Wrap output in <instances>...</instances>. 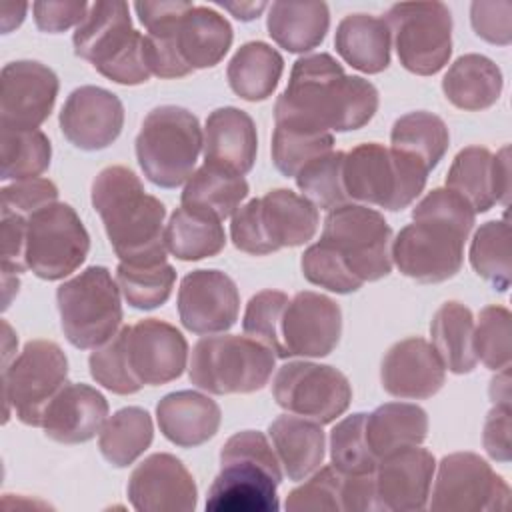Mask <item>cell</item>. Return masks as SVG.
<instances>
[{"label":"cell","mask_w":512,"mask_h":512,"mask_svg":"<svg viewBox=\"0 0 512 512\" xmlns=\"http://www.w3.org/2000/svg\"><path fill=\"white\" fill-rule=\"evenodd\" d=\"M378 110V90L362 76H348L330 54L294 62L288 86L274 104V122L312 132H348L366 126Z\"/></svg>","instance_id":"6da1fadb"},{"label":"cell","mask_w":512,"mask_h":512,"mask_svg":"<svg viewBox=\"0 0 512 512\" xmlns=\"http://www.w3.org/2000/svg\"><path fill=\"white\" fill-rule=\"evenodd\" d=\"M412 220L392 240L396 268L422 284L456 276L464 262V242L476 222L472 206L450 188H434L412 208Z\"/></svg>","instance_id":"7a4b0ae2"},{"label":"cell","mask_w":512,"mask_h":512,"mask_svg":"<svg viewBox=\"0 0 512 512\" xmlns=\"http://www.w3.org/2000/svg\"><path fill=\"white\" fill-rule=\"evenodd\" d=\"M92 206L102 218L106 236L128 264L166 262L164 204L148 194L126 166H106L92 182Z\"/></svg>","instance_id":"3957f363"},{"label":"cell","mask_w":512,"mask_h":512,"mask_svg":"<svg viewBox=\"0 0 512 512\" xmlns=\"http://www.w3.org/2000/svg\"><path fill=\"white\" fill-rule=\"evenodd\" d=\"M280 482V460L268 438L258 430L236 432L220 450V472L208 490L206 510L276 512Z\"/></svg>","instance_id":"277c9868"},{"label":"cell","mask_w":512,"mask_h":512,"mask_svg":"<svg viewBox=\"0 0 512 512\" xmlns=\"http://www.w3.org/2000/svg\"><path fill=\"white\" fill-rule=\"evenodd\" d=\"M74 54L88 60L104 78L136 86L152 72L146 58V36L132 28L126 2H94L72 36Z\"/></svg>","instance_id":"5b68a950"},{"label":"cell","mask_w":512,"mask_h":512,"mask_svg":"<svg viewBox=\"0 0 512 512\" xmlns=\"http://www.w3.org/2000/svg\"><path fill=\"white\" fill-rule=\"evenodd\" d=\"M428 168L414 156L378 142L344 152L342 180L348 200L384 210L408 208L424 190Z\"/></svg>","instance_id":"8992f818"},{"label":"cell","mask_w":512,"mask_h":512,"mask_svg":"<svg viewBox=\"0 0 512 512\" xmlns=\"http://www.w3.org/2000/svg\"><path fill=\"white\" fill-rule=\"evenodd\" d=\"M316 230L318 208L288 188H276L246 202L232 214L230 224L234 246L254 256L302 246L314 238Z\"/></svg>","instance_id":"52a82bcc"},{"label":"cell","mask_w":512,"mask_h":512,"mask_svg":"<svg viewBox=\"0 0 512 512\" xmlns=\"http://www.w3.org/2000/svg\"><path fill=\"white\" fill-rule=\"evenodd\" d=\"M202 144L198 118L182 106L164 104L146 114L136 136V158L152 184L176 188L192 176Z\"/></svg>","instance_id":"ba28073f"},{"label":"cell","mask_w":512,"mask_h":512,"mask_svg":"<svg viewBox=\"0 0 512 512\" xmlns=\"http://www.w3.org/2000/svg\"><path fill=\"white\" fill-rule=\"evenodd\" d=\"M274 362V352L250 336H206L192 348L188 378L210 394H250L268 384Z\"/></svg>","instance_id":"9c48e42d"},{"label":"cell","mask_w":512,"mask_h":512,"mask_svg":"<svg viewBox=\"0 0 512 512\" xmlns=\"http://www.w3.org/2000/svg\"><path fill=\"white\" fill-rule=\"evenodd\" d=\"M56 304L64 336L74 348L94 350L120 330V288L106 266H88L60 284Z\"/></svg>","instance_id":"30bf717a"},{"label":"cell","mask_w":512,"mask_h":512,"mask_svg":"<svg viewBox=\"0 0 512 512\" xmlns=\"http://www.w3.org/2000/svg\"><path fill=\"white\" fill-rule=\"evenodd\" d=\"M320 242L328 244L360 282H374L392 270V230L386 218L362 204L328 212Z\"/></svg>","instance_id":"8fae6325"},{"label":"cell","mask_w":512,"mask_h":512,"mask_svg":"<svg viewBox=\"0 0 512 512\" xmlns=\"http://www.w3.org/2000/svg\"><path fill=\"white\" fill-rule=\"evenodd\" d=\"M400 64L418 76L440 72L452 54V14L444 2L392 4L384 18Z\"/></svg>","instance_id":"7c38bea8"},{"label":"cell","mask_w":512,"mask_h":512,"mask_svg":"<svg viewBox=\"0 0 512 512\" xmlns=\"http://www.w3.org/2000/svg\"><path fill=\"white\" fill-rule=\"evenodd\" d=\"M68 360L52 340H30L22 352L2 368L6 414L10 410L26 426H40L50 400L66 384Z\"/></svg>","instance_id":"4fadbf2b"},{"label":"cell","mask_w":512,"mask_h":512,"mask_svg":"<svg viewBox=\"0 0 512 512\" xmlns=\"http://www.w3.org/2000/svg\"><path fill=\"white\" fill-rule=\"evenodd\" d=\"M90 236L70 204L54 202L26 218V266L42 280H60L80 268Z\"/></svg>","instance_id":"5bb4252c"},{"label":"cell","mask_w":512,"mask_h":512,"mask_svg":"<svg viewBox=\"0 0 512 512\" xmlns=\"http://www.w3.org/2000/svg\"><path fill=\"white\" fill-rule=\"evenodd\" d=\"M272 396L290 414L330 424L348 410L352 386L334 366L294 360L278 368L272 380Z\"/></svg>","instance_id":"9a60e30c"},{"label":"cell","mask_w":512,"mask_h":512,"mask_svg":"<svg viewBox=\"0 0 512 512\" xmlns=\"http://www.w3.org/2000/svg\"><path fill=\"white\" fill-rule=\"evenodd\" d=\"M510 488L492 466L474 452H454L440 460L430 510L480 512L506 510Z\"/></svg>","instance_id":"2e32d148"},{"label":"cell","mask_w":512,"mask_h":512,"mask_svg":"<svg viewBox=\"0 0 512 512\" xmlns=\"http://www.w3.org/2000/svg\"><path fill=\"white\" fill-rule=\"evenodd\" d=\"M0 126L36 130L52 112L58 96V76L36 60H16L0 76Z\"/></svg>","instance_id":"e0dca14e"},{"label":"cell","mask_w":512,"mask_h":512,"mask_svg":"<svg viewBox=\"0 0 512 512\" xmlns=\"http://www.w3.org/2000/svg\"><path fill=\"white\" fill-rule=\"evenodd\" d=\"M130 370L142 386H160L182 376L188 344L182 332L158 318L122 326Z\"/></svg>","instance_id":"ac0fdd59"},{"label":"cell","mask_w":512,"mask_h":512,"mask_svg":"<svg viewBox=\"0 0 512 512\" xmlns=\"http://www.w3.org/2000/svg\"><path fill=\"white\" fill-rule=\"evenodd\" d=\"M240 294L234 280L220 270H192L178 288V314L194 334H218L238 320Z\"/></svg>","instance_id":"d6986e66"},{"label":"cell","mask_w":512,"mask_h":512,"mask_svg":"<svg viewBox=\"0 0 512 512\" xmlns=\"http://www.w3.org/2000/svg\"><path fill=\"white\" fill-rule=\"evenodd\" d=\"M126 492L138 512H190L198 500L192 474L182 460L166 452L144 458L132 470Z\"/></svg>","instance_id":"ffe728a7"},{"label":"cell","mask_w":512,"mask_h":512,"mask_svg":"<svg viewBox=\"0 0 512 512\" xmlns=\"http://www.w3.org/2000/svg\"><path fill=\"white\" fill-rule=\"evenodd\" d=\"M342 334L340 306L318 292H298L282 316V342L286 356H328Z\"/></svg>","instance_id":"44dd1931"},{"label":"cell","mask_w":512,"mask_h":512,"mask_svg":"<svg viewBox=\"0 0 512 512\" xmlns=\"http://www.w3.org/2000/svg\"><path fill=\"white\" fill-rule=\"evenodd\" d=\"M64 138L80 150L108 148L122 132L124 106L116 94L100 86H80L70 92L60 110Z\"/></svg>","instance_id":"7402d4cb"},{"label":"cell","mask_w":512,"mask_h":512,"mask_svg":"<svg viewBox=\"0 0 512 512\" xmlns=\"http://www.w3.org/2000/svg\"><path fill=\"white\" fill-rule=\"evenodd\" d=\"M436 460L420 446L396 450L378 460L374 470L378 512H412L428 506Z\"/></svg>","instance_id":"603a6c76"},{"label":"cell","mask_w":512,"mask_h":512,"mask_svg":"<svg viewBox=\"0 0 512 512\" xmlns=\"http://www.w3.org/2000/svg\"><path fill=\"white\" fill-rule=\"evenodd\" d=\"M446 188L460 194L474 212H488L498 202L508 206L510 148L496 154L484 146L462 148L452 160Z\"/></svg>","instance_id":"cb8c5ba5"},{"label":"cell","mask_w":512,"mask_h":512,"mask_svg":"<svg viewBox=\"0 0 512 512\" xmlns=\"http://www.w3.org/2000/svg\"><path fill=\"white\" fill-rule=\"evenodd\" d=\"M284 506L288 512H378L374 472L344 474L336 466H324L294 488Z\"/></svg>","instance_id":"d4e9b609"},{"label":"cell","mask_w":512,"mask_h":512,"mask_svg":"<svg viewBox=\"0 0 512 512\" xmlns=\"http://www.w3.org/2000/svg\"><path fill=\"white\" fill-rule=\"evenodd\" d=\"M380 380L394 398L424 400L444 386L446 368L434 346L414 336L390 346L380 366Z\"/></svg>","instance_id":"484cf974"},{"label":"cell","mask_w":512,"mask_h":512,"mask_svg":"<svg viewBox=\"0 0 512 512\" xmlns=\"http://www.w3.org/2000/svg\"><path fill=\"white\" fill-rule=\"evenodd\" d=\"M108 416L106 398L88 384L66 382L44 410L40 428L60 444H80L94 438Z\"/></svg>","instance_id":"4316f807"},{"label":"cell","mask_w":512,"mask_h":512,"mask_svg":"<svg viewBox=\"0 0 512 512\" xmlns=\"http://www.w3.org/2000/svg\"><path fill=\"white\" fill-rule=\"evenodd\" d=\"M204 162L236 174L252 170L258 150L254 120L240 108L224 106L210 112L204 126Z\"/></svg>","instance_id":"83f0119b"},{"label":"cell","mask_w":512,"mask_h":512,"mask_svg":"<svg viewBox=\"0 0 512 512\" xmlns=\"http://www.w3.org/2000/svg\"><path fill=\"white\" fill-rule=\"evenodd\" d=\"M156 418L166 440L182 448H194L208 442L218 432L222 412L206 394L178 390L158 402Z\"/></svg>","instance_id":"f1b7e54d"},{"label":"cell","mask_w":512,"mask_h":512,"mask_svg":"<svg viewBox=\"0 0 512 512\" xmlns=\"http://www.w3.org/2000/svg\"><path fill=\"white\" fill-rule=\"evenodd\" d=\"M268 434L288 480H304L320 468L326 452L322 424L296 414H282L270 424Z\"/></svg>","instance_id":"f546056e"},{"label":"cell","mask_w":512,"mask_h":512,"mask_svg":"<svg viewBox=\"0 0 512 512\" xmlns=\"http://www.w3.org/2000/svg\"><path fill=\"white\" fill-rule=\"evenodd\" d=\"M232 38L230 22L208 6H190L176 26L178 52L192 72L216 66L230 50Z\"/></svg>","instance_id":"4dcf8cb0"},{"label":"cell","mask_w":512,"mask_h":512,"mask_svg":"<svg viewBox=\"0 0 512 512\" xmlns=\"http://www.w3.org/2000/svg\"><path fill=\"white\" fill-rule=\"evenodd\" d=\"M392 36L382 18L348 14L340 20L334 46L340 58L364 74H378L390 64Z\"/></svg>","instance_id":"1f68e13d"},{"label":"cell","mask_w":512,"mask_h":512,"mask_svg":"<svg viewBox=\"0 0 512 512\" xmlns=\"http://www.w3.org/2000/svg\"><path fill=\"white\" fill-rule=\"evenodd\" d=\"M500 68L482 54H464L454 60L442 78V90L450 104L460 110H484L502 94Z\"/></svg>","instance_id":"d6a6232c"},{"label":"cell","mask_w":512,"mask_h":512,"mask_svg":"<svg viewBox=\"0 0 512 512\" xmlns=\"http://www.w3.org/2000/svg\"><path fill=\"white\" fill-rule=\"evenodd\" d=\"M328 26L330 12L324 2H274L266 18L270 38L294 54H304L320 46Z\"/></svg>","instance_id":"836d02e7"},{"label":"cell","mask_w":512,"mask_h":512,"mask_svg":"<svg viewBox=\"0 0 512 512\" xmlns=\"http://www.w3.org/2000/svg\"><path fill=\"white\" fill-rule=\"evenodd\" d=\"M366 442L380 460L396 450L420 446L428 434L426 410L416 404L388 402L366 414Z\"/></svg>","instance_id":"e575fe53"},{"label":"cell","mask_w":512,"mask_h":512,"mask_svg":"<svg viewBox=\"0 0 512 512\" xmlns=\"http://www.w3.org/2000/svg\"><path fill=\"white\" fill-rule=\"evenodd\" d=\"M164 242L170 254L178 260H202L222 252L226 234L222 220L200 208L180 206L172 212L166 228Z\"/></svg>","instance_id":"d590c367"},{"label":"cell","mask_w":512,"mask_h":512,"mask_svg":"<svg viewBox=\"0 0 512 512\" xmlns=\"http://www.w3.org/2000/svg\"><path fill=\"white\" fill-rule=\"evenodd\" d=\"M284 70L280 52L266 42L254 40L242 44L228 62L226 76L234 94L248 102H260L272 96Z\"/></svg>","instance_id":"8d00e7d4"},{"label":"cell","mask_w":512,"mask_h":512,"mask_svg":"<svg viewBox=\"0 0 512 512\" xmlns=\"http://www.w3.org/2000/svg\"><path fill=\"white\" fill-rule=\"evenodd\" d=\"M432 346L446 370L468 374L476 368L474 316L468 306L456 300L444 302L430 322Z\"/></svg>","instance_id":"74e56055"},{"label":"cell","mask_w":512,"mask_h":512,"mask_svg":"<svg viewBox=\"0 0 512 512\" xmlns=\"http://www.w3.org/2000/svg\"><path fill=\"white\" fill-rule=\"evenodd\" d=\"M248 196V182L244 176L216 164L204 162L186 180L182 190V206L200 208L216 214L220 220L230 218Z\"/></svg>","instance_id":"f35d334b"},{"label":"cell","mask_w":512,"mask_h":512,"mask_svg":"<svg viewBox=\"0 0 512 512\" xmlns=\"http://www.w3.org/2000/svg\"><path fill=\"white\" fill-rule=\"evenodd\" d=\"M152 418L144 408L128 406L114 412L102 426L98 448L116 468L130 466L152 444Z\"/></svg>","instance_id":"ab89813d"},{"label":"cell","mask_w":512,"mask_h":512,"mask_svg":"<svg viewBox=\"0 0 512 512\" xmlns=\"http://www.w3.org/2000/svg\"><path fill=\"white\" fill-rule=\"evenodd\" d=\"M392 148L420 160L428 170L444 158L450 142L444 120L432 112L416 110L400 116L390 132Z\"/></svg>","instance_id":"60d3db41"},{"label":"cell","mask_w":512,"mask_h":512,"mask_svg":"<svg viewBox=\"0 0 512 512\" xmlns=\"http://www.w3.org/2000/svg\"><path fill=\"white\" fill-rule=\"evenodd\" d=\"M52 158V146L42 130L2 128L0 134V180L38 178Z\"/></svg>","instance_id":"b9f144b4"},{"label":"cell","mask_w":512,"mask_h":512,"mask_svg":"<svg viewBox=\"0 0 512 512\" xmlns=\"http://www.w3.org/2000/svg\"><path fill=\"white\" fill-rule=\"evenodd\" d=\"M116 282L124 300L136 310H154L162 306L174 288L176 270L168 262L128 264L116 268Z\"/></svg>","instance_id":"7bdbcfd3"},{"label":"cell","mask_w":512,"mask_h":512,"mask_svg":"<svg viewBox=\"0 0 512 512\" xmlns=\"http://www.w3.org/2000/svg\"><path fill=\"white\" fill-rule=\"evenodd\" d=\"M470 264L498 292L510 288V228L506 220H490L476 230L470 244Z\"/></svg>","instance_id":"ee69618b"},{"label":"cell","mask_w":512,"mask_h":512,"mask_svg":"<svg viewBox=\"0 0 512 512\" xmlns=\"http://www.w3.org/2000/svg\"><path fill=\"white\" fill-rule=\"evenodd\" d=\"M330 132H312L298 126L276 124L272 134V162L284 176H296L308 162L332 152Z\"/></svg>","instance_id":"f6af8a7d"},{"label":"cell","mask_w":512,"mask_h":512,"mask_svg":"<svg viewBox=\"0 0 512 512\" xmlns=\"http://www.w3.org/2000/svg\"><path fill=\"white\" fill-rule=\"evenodd\" d=\"M344 152H328L308 162L294 178L302 196L308 198L320 210H334L348 204V196L342 180Z\"/></svg>","instance_id":"bcb514c9"},{"label":"cell","mask_w":512,"mask_h":512,"mask_svg":"<svg viewBox=\"0 0 512 512\" xmlns=\"http://www.w3.org/2000/svg\"><path fill=\"white\" fill-rule=\"evenodd\" d=\"M366 414L356 412L340 420L330 432V460L344 474H370L378 458L366 442Z\"/></svg>","instance_id":"7dc6e473"},{"label":"cell","mask_w":512,"mask_h":512,"mask_svg":"<svg viewBox=\"0 0 512 512\" xmlns=\"http://www.w3.org/2000/svg\"><path fill=\"white\" fill-rule=\"evenodd\" d=\"M288 302L280 290H262L248 300L242 318L244 334L270 348L278 358H288L282 342V316Z\"/></svg>","instance_id":"c3c4849f"},{"label":"cell","mask_w":512,"mask_h":512,"mask_svg":"<svg viewBox=\"0 0 512 512\" xmlns=\"http://www.w3.org/2000/svg\"><path fill=\"white\" fill-rule=\"evenodd\" d=\"M510 338H512V314L504 306H484L474 326V352L476 358L490 370H502L510 366Z\"/></svg>","instance_id":"681fc988"},{"label":"cell","mask_w":512,"mask_h":512,"mask_svg":"<svg viewBox=\"0 0 512 512\" xmlns=\"http://www.w3.org/2000/svg\"><path fill=\"white\" fill-rule=\"evenodd\" d=\"M88 366L92 378L114 394H136L142 388L130 370L122 328L108 342L94 348L88 358Z\"/></svg>","instance_id":"f907efd6"},{"label":"cell","mask_w":512,"mask_h":512,"mask_svg":"<svg viewBox=\"0 0 512 512\" xmlns=\"http://www.w3.org/2000/svg\"><path fill=\"white\" fill-rule=\"evenodd\" d=\"M302 274L310 284L326 288L336 294H350L362 288L360 282L344 264V260L324 242L308 246L300 260Z\"/></svg>","instance_id":"816d5d0a"},{"label":"cell","mask_w":512,"mask_h":512,"mask_svg":"<svg viewBox=\"0 0 512 512\" xmlns=\"http://www.w3.org/2000/svg\"><path fill=\"white\" fill-rule=\"evenodd\" d=\"M0 196L2 214H18L28 218L30 214L54 204L58 200V188L48 178H26L4 186Z\"/></svg>","instance_id":"f5cc1de1"},{"label":"cell","mask_w":512,"mask_h":512,"mask_svg":"<svg viewBox=\"0 0 512 512\" xmlns=\"http://www.w3.org/2000/svg\"><path fill=\"white\" fill-rule=\"evenodd\" d=\"M474 32L490 44L508 46L512 40V2L510 0H476L470 6Z\"/></svg>","instance_id":"db71d44e"},{"label":"cell","mask_w":512,"mask_h":512,"mask_svg":"<svg viewBox=\"0 0 512 512\" xmlns=\"http://www.w3.org/2000/svg\"><path fill=\"white\" fill-rule=\"evenodd\" d=\"M2 238V272L4 278H14L24 272L26 266V218L18 214H2L0 224Z\"/></svg>","instance_id":"11a10c76"},{"label":"cell","mask_w":512,"mask_h":512,"mask_svg":"<svg viewBox=\"0 0 512 512\" xmlns=\"http://www.w3.org/2000/svg\"><path fill=\"white\" fill-rule=\"evenodd\" d=\"M34 22L42 32H64L74 24H80L88 10V2H34Z\"/></svg>","instance_id":"9f6ffc18"},{"label":"cell","mask_w":512,"mask_h":512,"mask_svg":"<svg viewBox=\"0 0 512 512\" xmlns=\"http://www.w3.org/2000/svg\"><path fill=\"white\" fill-rule=\"evenodd\" d=\"M484 450L498 462H510V404H494L484 422Z\"/></svg>","instance_id":"6f0895ef"},{"label":"cell","mask_w":512,"mask_h":512,"mask_svg":"<svg viewBox=\"0 0 512 512\" xmlns=\"http://www.w3.org/2000/svg\"><path fill=\"white\" fill-rule=\"evenodd\" d=\"M490 382V398L494 404H510V378H508V366L498 370Z\"/></svg>","instance_id":"680465c9"},{"label":"cell","mask_w":512,"mask_h":512,"mask_svg":"<svg viewBox=\"0 0 512 512\" xmlns=\"http://www.w3.org/2000/svg\"><path fill=\"white\" fill-rule=\"evenodd\" d=\"M26 4H2L0 6V20H2V32H10L12 28L20 26L26 14Z\"/></svg>","instance_id":"91938a15"},{"label":"cell","mask_w":512,"mask_h":512,"mask_svg":"<svg viewBox=\"0 0 512 512\" xmlns=\"http://www.w3.org/2000/svg\"><path fill=\"white\" fill-rule=\"evenodd\" d=\"M218 6L230 10L238 20L248 22V20L258 18V14H260L268 4H266V2H258V4H254V2H240V4H226V2H220Z\"/></svg>","instance_id":"94428289"}]
</instances>
